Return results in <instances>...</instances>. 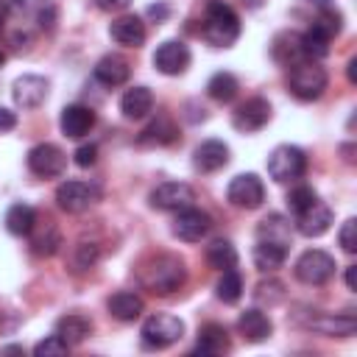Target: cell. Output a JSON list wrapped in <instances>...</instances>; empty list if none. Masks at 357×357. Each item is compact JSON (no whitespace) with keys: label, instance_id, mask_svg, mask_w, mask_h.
Listing matches in <instances>:
<instances>
[{"label":"cell","instance_id":"6da1fadb","mask_svg":"<svg viewBox=\"0 0 357 357\" xmlns=\"http://www.w3.org/2000/svg\"><path fill=\"white\" fill-rule=\"evenodd\" d=\"M139 282L153 296H170V293L181 290V284L187 282V268H184V262L178 257L159 254V257H151L139 268Z\"/></svg>","mask_w":357,"mask_h":357},{"label":"cell","instance_id":"7a4b0ae2","mask_svg":"<svg viewBox=\"0 0 357 357\" xmlns=\"http://www.w3.org/2000/svg\"><path fill=\"white\" fill-rule=\"evenodd\" d=\"M201 36L212 47H231L240 36L237 11L231 6H226L223 0H209L206 14H204V25H201Z\"/></svg>","mask_w":357,"mask_h":357},{"label":"cell","instance_id":"3957f363","mask_svg":"<svg viewBox=\"0 0 357 357\" xmlns=\"http://www.w3.org/2000/svg\"><path fill=\"white\" fill-rule=\"evenodd\" d=\"M326 84H329L326 70L318 61H310V59L293 64L290 73H287V89L298 100H315V98H321L324 89H326Z\"/></svg>","mask_w":357,"mask_h":357},{"label":"cell","instance_id":"277c9868","mask_svg":"<svg viewBox=\"0 0 357 357\" xmlns=\"http://www.w3.org/2000/svg\"><path fill=\"white\" fill-rule=\"evenodd\" d=\"M304 170H307V156L296 145H276L268 156V176L279 184L301 178Z\"/></svg>","mask_w":357,"mask_h":357},{"label":"cell","instance_id":"5b68a950","mask_svg":"<svg viewBox=\"0 0 357 357\" xmlns=\"http://www.w3.org/2000/svg\"><path fill=\"white\" fill-rule=\"evenodd\" d=\"M142 343L151 346V349H167L173 346L176 340H181L184 335V321L176 318V315H167V312H156L151 318L142 321Z\"/></svg>","mask_w":357,"mask_h":357},{"label":"cell","instance_id":"8992f818","mask_svg":"<svg viewBox=\"0 0 357 357\" xmlns=\"http://www.w3.org/2000/svg\"><path fill=\"white\" fill-rule=\"evenodd\" d=\"M335 276V259L332 254L321 251V248H310L296 259V279L304 284H326Z\"/></svg>","mask_w":357,"mask_h":357},{"label":"cell","instance_id":"52a82bcc","mask_svg":"<svg viewBox=\"0 0 357 357\" xmlns=\"http://www.w3.org/2000/svg\"><path fill=\"white\" fill-rule=\"evenodd\" d=\"M226 198L237 209H257L265 201V184H262V178L257 173H240V176H234L229 181Z\"/></svg>","mask_w":357,"mask_h":357},{"label":"cell","instance_id":"ba28073f","mask_svg":"<svg viewBox=\"0 0 357 357\" xmlns=\"http://www.w3.org/2000/svg\"><path fill=\"white\" fill-rule=\"evenodd\" d=\"M98 187L89 184V181H78V178H70V181H61L56 187V204L70 212V215H78V212H86L95 201H98Z\"/></svg>","mask_w":357,"mask_h":357},{"label":"cell","instance_id":"9c48e42d","mask_svg":"<svg viewBox=\"0 0 357 357\" xmlns=\"http://www.w3.org/2000/svg\"><path fill=\"white\" fill-rule=\"evenodd\" d=\"M151 206L159 209V212H178V209H187L192 206L195 201V190L184 181H162L151 190L148 195Z\"/></svg>","mask_w":357,"mask_h":357},{"label":"cell","instance_id":"30bf717a","mask_svg":"<svg viewBox=\"0 0 357 357\" xmlns=\"http://www.w3.org/2000/svg\"><path fill=\"white\" fill-rule=\"evenodd\" d=\"M28 167H31V173L39 176V178H56V176L64 173L67 156H64V151H61L59 145H53V142H39V145H33V148L28 151Z\"/></svg>","mask_w":357,"mask_h":357},{"label":"cell","instance_id":"8fae6325","mask_svg":"<svg viewBox=\"0 0 357 357\" xmlns=\"http://www.w3.org/2000/svg\"><path fill=\"white\" fill-rule=\"evenodd\" d=\"M301 326L326 337H349L357 329V318L351 312H315L307 321H301Z\"/></svg>","mask_w":357,"mask_h":357},{"label":"cell","instance_id":"7c38bea8","mask_svg":"<svg viewBox=\"0 0 357 357\" xmlns=\"http://www.w3.org/2000/svg\"><path fill=\"white\" fill-rule=\"evenodd\" d=\"M212 229V218L204 212V209H195V206H187V209H178L176 218H173V234L184 243H198L209 234Z\"/></svg>","mask_w":357,"mask_h":357},{"label":"cell","instance_id":"4fadbf2b","mask_svg":"<svg viewBox=\"0 0 357 357\" xmlns=\"http://www.w3.org/2000/svg\"><path fill=\"white\" fill-rule=\"evenodd\" d=\"M268 120H271V103L265 98H248L231 114V126L243 134H254V131L265 128Z\"/></svg>","mask_w":357,"mask_h":357},{"label":"cell","instance_id":"5bb4252c","mask_svg":"<svg viewBox=\"0 0 357 357\" xmlns=\"http://www.w3.org/2000/svg\"><path fill=\"white\" fill-rule=\"evenodd\" d=\"M190 47L178 39H167L156 47L153 53V67L162 73V75H181L187 67H190Z\"/></svg>","mask_w":357,"mask_h":357},{"label":"cell","instance_id":"9a60e30c","mask_svg":"<svg viewBox=\"0 0 357 357\" xmlns=\"http://www.w3.org/2000/svg\"><path fill=\"white\" fill-rule=\"evenodd\" d=\"M47 89H50L47 78H42V75H20V78L14 81L11 95H14V103H17L20 109H36V106L45 103Z\"/></svg>","mask_w":357,"mask_h":357},{"label":"cell","instance_id":"2e32d148","mask_svg":"<svg viewBox=\"0 0 357 357\" xmlns=\"http://www.w3.org/2000/svg\"><path fill=\"white\" fill-rule=\"evenodd\" d=\"M109 33H112V39L117 45H126V47H142L145 45V36H148L145 22L137 14H123V17L112 20Z\"/></svg>","mask_w":357,"mask_h":357},{"label":"cell","instance_id":"e0dca14e","mask_svg":"<svg viewBox=\"0 0 357 357\" xmlns=\"http://www.w3.org/2000/svg\"><path fill=\"white\" fill-rule=\"evenodd\" d=\"M59 126H61V134H64V137L78 139V137L89 134V128L95 126V112H92L89 106L70 103V106H64V109H61Z\"/></svg>","mask_w":357,"mask_h":357},{"label":"cell","instance_id":"ac0fdd59","mask_svg":"<svg viewBox=\"0 0 357 357\" xmlns=\"http://www.w3.org/2000/svg\"><path fill=\"white\" fill-rule=\"evenodd\" d=\"M329 226H332V209L326 204H321V201L310 204L304 212L296 215V229L304 237H321Z\"/></svg>","mask_w":357,"mask_h":357},{"label":"cell","instance_id":"d6986e66","mask_svg":"<svg viewBox=\"0 0 357 357\" xmlns=\"http://www.w3.org/2000/svg\"><path fill=\"white\" fill-rule=\"evenodd\" d=\"M192 165H195V170H201V173H215V170L226 167V165H229V145L220 142V139H206V142H201V145L195 148V153H192Z\"/></svg>","mask_w":357,"mask_h":357},{"label":"cell","instance_id":"ffe728a7","mask_svg":"<svg viewBox=\"0 0 357 357\" xmlns=\"http://www.w3.org/2000/svg\"><path fill=\"white\" fill-rule=\"evenodd\" d=\"M271 56L284 64V67H293L298 61H304V50H301V33L296 31H282L273 36L271 42Z\"/></svg>","mask_w":357,"mask_h":357},{"label":"cell","instance_id":"44dd1931","mask_svg":"<svg viewBox=\"0 0 357 357\" xmlns=\"http://www.w3.org/2000/svg\"><path fill=\"white\" fill-rule=\"evenodd\" d=\"M237 329H240V335H243L245 340L259 343V340H268V337H271L273 324H271V318H268L262 310L251 307V310H245V312L237 318Z\"/></svg>","mask_w":357,"mask_h":357},{"label":"cell","instance_id":"7402d4cb","mask_svg":"<svg viewBox=\"0 0 357 357\" xmlns=\"http://www.w3.org/2000/svg\"><path fill=\"white\" fill-rule=\"evenodd\" d=\"M89 332H92V321H89L86 315H81V312H67V315H61V318L56 321V335H59L67 346L84 343V340L89 337Z\"/></svg>","mask_w":357,"mask_h":357},{"label":"cell","instance_id":"603a6c76","mask_svg":"<svg viewBox=\"0 0 357 357\" xmlns=\"http://www.w3.org/2000/svg\"><path fill=\"white\" fill-rule=\"evenodd\" d=\"M128 75H131V64L117 53H109L95 64V78L106 86H120L128 81Z\"/></svg>","mask_w":357,"mask_h":357},{"label":"cell","instance_id":"cb8c5ba5","mask_svg":"<svg viewBox=\"0 0 357 357\" xmlns=\"http://www.w3.org/2000/svg\"><path fill=\"white\" fill-rule=\"evenodd\" d=\"M176 139H178V128H176V123H173L170 117H165V114H159L156 120H151V123L139 131V137H137L139 145H173Z\"/></svg>","mask_w":357,"mask_h":357},{"label":"cell","instance_id":"d4e9b609","mask_svg":"<svg viewBox=\"0 0 357 357\" xmlns=\"http://www.w3.org/2000/svg\"><path fill=\"white\" fill-rule=\"evenodd\" d=\"M153 109V95L148 86H131L123 92L120 98V112L128 117V120H142L148 112Z\"/></svg>","mask_w":357,"mask_h":357},{"label":"cell","instance_id":"484cf974","mask_svg":"<svg viewBox=\"0 0 357 357\" xmlns=\"http://www.w3.org/2000/svg\"><path fill=\"white\" fill-rule=\"evenodd\" d=\"M106 307H109V315L117 318V321H137V318L142 315V307H145V304H142V298H139L137 293L120 290V293L109 296Z\"/></svg>","mask_w":357,"mask_h":357},{"label":"cell","instance_id":"4316f807","mask_svg":"<svg viewBox=\"0 0 357 357\" xmlns=\"http://www.w3.org/2000/svg\"><path fill=\"white\" fill-rule=\"evenodd\" d=\"M287 259V245L284 243H273V240H257L254 245V265L259 271H276L282 268Z\"/></svg>","mask_w":357,"mask_h":357},{"label":"cell","instance_id":"83f0119b","mask_svg":"<svg viewBox=\"0 0 357 357\" xmlns=\"http://www.w3.org/2000/svg\"><path fill=\"white\" fill-rule=\"evenodd\" d=\"M229 332L220 324H204L198 329V351L201 354H223L229 351Z\"/></svg>","mask_w":357,"mask_h":357},{"label":"cell","instance_id":"f1b7e54d","mask_svg":"<svg viewBox=\"0 0 357 357\" xmlns=\"http://www.w3.org/2000/svg\"><path fill=\"white\" fill-rule=\"evenodd\" d=\"M33 226H36V212H33V206H28V204H11L8 206V212H6V229L11 231V234H31L33 231Z\"/></svg>","mask_w":357,"mask_h":357},{"label":"cell","instance_id":"f546056e","mask_svg":"<svg viewBox=\"0 0 357 357\" xmlns=\"http://www.w3.org/2000/svg\"><path fill=\"white\" fill-rule=\"evenodd\" d=\"M206 265L215 268V271L237 268V248L229 240H212L206 245Z\"/></svg>","mask_w":357,"mask_h":357},{"label":"cell","instance_id":"4dcf8cb0","mask_svg":"<svg viewBox=\"0 0 357 357\" xmlns=\"http://www.w3.org/2000/svg\"><path fill=\"white\" fill-rule=\"evenodd\" d=\"M237 89H240L237 78H234L231 73H226V70L215 73V75L206 81V95H209L212 100H218V103H229V100H234Z\"/></svg>","mask_w":357,"mask_h":357},{"label":"cell","instance_id":"1f68e13d","mask_svg":"<svg viewBox=\"0 0 357 357\" xmlns=\"http://www.w3.org/2000/svg\"><path fill=\"white\" fill-rule=\"evenodd\" d=\"M329 42H332V36L324 33L318 25H312L310 31L301 33V50H304V59L318 61V59L329 56Z\"/></svg>","mask_w":357,"mask_h":357},{"label":"cell","instance_id":"d6a6232c","mask_svg":"<svg viewBox=\"0 0 357 357\" xmlns=\"http://www.w3.org/2000/svg\"><path fill=\"white\" fill-rule=\"evenodd\" d=\"M257 237H259V240H273V243L290 245V220L282 218V215H268L265 220H259Z\"/></svg>","mask_w":357,"mask_h":357},{"label":"cell","instance_id":"836d02e7","mask_svg":"<svg viewBox=\"0 0 357 357\" xmlns=\"http://www.w3.org/2000/svg\"><path fill=\"white\" fill-rule=\"evenodd\" d=\"M61 245V234L53 223H45V229H39L33 237H31V251L36 257H53Z\"/></svg>","mask_w":357,"mask_h":357},{"label":"cell","instance_id":"e575fe53","mask_svg":"<svg viewBox=\"0 0 357 357\" xmlns=\"http://www.w3.org/2000/svg\"><path fill=\"white\" fill-rule=\"evenodd\" d=\"M215 293H218V298L226 301V304L240 301V296H243V276H240L234 268L220 271V279H218V284H215Z\"/></svg>","mask_w":357,"mask_h":357},{"label":"cell","instance_id":"d590c367","mask_svg":"<svg viewBox=\"0 0 357 357\" xmlns=\"http://www.w3.org/2000/svg\"><path fill=\"white\" fill-rule=\"evenodd\" d=\"M318 201V195H315V190L310 187V184H298V187H293L290 192H287V206H290V212L293 215H298V212H304L310 204H315Z\"/></svg>","mask_w":357,"mask_h":357},{"label":"cell","instance_id":"8d00e7d4","mask_svg":"<svg viewBox=\"0 0 357 357\" xmlns=\"http://www.w3.org/2000/svg\"><path fill=\"white\" fill-rule=\"evenodd\" d=\"M312 25H318V28H321L324 33H329V36H337L340 28H343V17H340V11H335L332 6H324L321 14H318V20H315Z\"/></svg>","mask_w":357,"mask_h":357},{"label":"cell","instance_id":"74e56055","mask_svg":"<svg viewBox=\"0 0 357 357\" xmlns=\"http://www.w3.org/2000/svg\"><path fill=\"white\" fill-rule=\"evenodd\" d=\"M254 296H257V301H262V304H279V301L284 298V284L276 282V279H271V282H259Z\"/></svg>","mask_w":357,"mask_h":357},{"label":"cell","instance_id":"f35d334b","mask_svg":"<svg viewBox=\"0 0 357 357\" xmlns=\"http://www.w3.org/2000/svg\"><path fill=\"white\" fill-rule=\"evenodd\" d=\"M67 349H70V346L53 332V335H47L45 340H39V343L33 346V354H36V357H53V354H64Z\"/></svg>","mask_w":357,"mask_h":357},{"label":"cell","instance_id":"ab89813d","mask_svg":"<svg viewBox=\"0 0 357 357\" xmlns=\"http://www.w3.org/2000/svg\"><path fill=\"white\" fill-rule=\"evenodd\" d=\"M337 243H340V248H343L346 254H354V251H357V220H354V218H349V220L340 226Z\"/></svg>","mask_w":357,"mask_h":357},{"label":"cell","instance_id":"60d3db41","mask_svg":"<svg viewBox=\"0 0 357 357\" xmlns=\"http://www.w3.org/2000/svg\"><path fill=\"white\" fill-rule=\"evenodd\" d=\"M98 245L95 243H78V248H75V265L78 268H92L95 262H98Z\"/></svg>","mask_w":357,"mask_h":357},{"label":"cell","instance_id":"b9f144b4","mask_svg":"<svg viewBox=\"0 0 357 357\" xmlns=\"http://www.w3.org/2000/svg\"><path fill=\"white\" fill-rule=\"evenodd\" d=\"M73 156H75V165H78V167H92V165L98 162V145H95V142L78 145Z\"/></svg>","mask_w":357,"mask_h":357},{"label":"cell","instance_id":"7bdbcfd3","mask_svg":"<svg viewBox=\"0 0 357 357\" xmlns=\"http://www.w3.org/2000/svg\"><path fill=\"white\" fill-rule=\"evenodd\" d=\"M17 126V114L11 109H3L0 106V131H11Z\"/></svg>","mask_w":357,"mask_h":357},{"label":"cell","instance_id":"ee69618b","mask_svg":"<svg viewBox=\"0 0 357 357\" xmlns=\"http://www.w3.org/2000/svg\"><path fill=\"white\" fill-rule=\"evenodd\" d=\"M98 3V8H103V11H123L131 0H95Z\"/></svg>","mask_w":357,"mask_h":357},{"label":"cell","instance_id":"f6af8a7d","mask_svg":"<svg viewBox=\"0 0 357 357\" xmlns=\"http://www.w3.org/2000/svg\"><path fill=\"white\" fill-rule=\"evenodd\" d=\"M346 287L349 290H357V265H349L346 268Z\"/></svg>","mask_w":357,"mask_h":357},{"label":"cell","instance_id":"bcb514c9","mask_svg":"<svg viewBox=\"0 0 357 357\" xmlns=\"http://www.w3.org/2000/svg\"><path fill=\"white\" fill-rule=\"evenodd\" d=\"M148 17H153L156 22H162V20L167 17V6H151V8H148Z\"/></svg>","mask_w":357,"mask_h":357},{"label":"cell","instance_id":"7dc6e473","mask_svg":"<svg viewBox=\"0 0 357 357\" xmlns=\"http://www.w3.org/2000/svg\"><path fill=\"white\" fill-rule=\"evenodd\" d=\"M349 81H351V84H357V59H351V61H349Z\"/></svg>","mask_w":357,"mask_h":357},{"label":"cell","instance_id":"c3c4849f","mask_svg":"<svg viewBox=\"0 0 357 357\" xmlns=\"http://www.w3.org/2000/svg\"><path fill=\"white\" fill-rule=\"evenodd\" d=\"M6 20H8V6L0 0V31L6 28Z\"/></svg>","mask_w":357,"mask_h":357},{"label":"cell","instance_id":"681fc988","mask_svg":"<svg viewBox=\"0 0 357 357\" xmlns=\"http://www.w3.org/2000/svg\"><path fill=\"white\" fill-rule=\"evenodd\" d=\"M3 351H6V354H20V351H22V349H20V346H6V349H3Z\"/></svg>","mask_w":357,"mask_h":357},{"label":"cell","instance_id":"f907efd6","mask_svg":"<svg viewBox=\"0 0 357 357\" xmlns=\"http://www.w3.org/2000/svg\"><path fill=\"white\" fill-rule=\"evenodd\" d=\"M6 64V53H3V47H0V67Z\"/></svg>","mask_w":357,"mask_h":357},{"label":"cell","instance_id":"816d5d0a","mask_svg":"<svg viewBox=\"0 0 357 357\" xmlns=\"http://www.w3.org/2000/svg\"><path fill=\"white\" fill-rule=\"evenodd\" d=\"M248 3H259V0H248Z\"/></svg>","mask_w":357,"mask_h":357}]
</instances>
